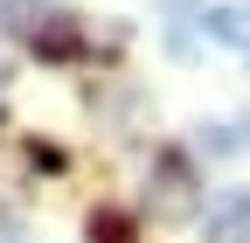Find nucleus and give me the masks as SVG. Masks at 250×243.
Masks as SVG:
<instances>
[{
	"label": "nucleus",
	"instance_id": "nucleus-1",
	"mask_svg": "<svg viewBox=\"0 0 250 243\" xmlns=\"http://www.w3.org/2000/svg\"><path fill=\"white\" fill-rule=\"evenodd\" d=\"M202 236H208V243H250V188L215 202L208 223H202Z\"/></svg>",
	"mask_w": 250,
	"mask_h": 243
},
{
	"label": "nucleus",
	"instance_id": "nucleus-2",
	"mask_svg": "<svg viewBox=\"0 0 250 243\" xmlns=\"http://www.w3.org/2000/svg\"><path fill=\"white\" fill-rule=\"evenodd\" d=\"M90 243H132V216L98 208V216H90Z\"/></svg>",
	"mask_w": 250,
	"mask_h": 243
},
{
	"label": "nucleus",
	"instance_id": "nucleus-3",
	"mask_svg": "<svg viewBox=\"0 0 250 243\" xmlns=\"http://www.w3.org/2000/svg\"><path fill=\"white\" fill-rule=\"evenodd\" d=\"M208 28H215V42H250V14L243 7H215Z\"/></svg>",
	"mask_w": 250,
	"mask_h": 243
},
{
	"label": "nucleus",
	"instance_id": "nucleus-4",
	"mask_svg": "<svg viewBox=\"0 0 250 243\" xmlns=\"http://www.w3.org/2000/svg\"><path fill=\"white\" fill-rule=\"evenodd\" d=\"M0 21H7V28H21V0H0Z\"/></svg>",
	"mask_w": 250,
	"mask_h": 243
},
{
	"label": "nucleus",
	"instance_id": "nucleus-5",
	"mask_svg": "<svg viewBox=\"0 0 250 243\" xmlns=\"http://www.w3.org/2000/svg\"><path fill=\"white\" fill-rule=\"evenodd\" d=\"M0 83H7V63H0Z\"/></svg>",
	"mask_w": 250,
	"mask_h": 243
}]
</instances>
